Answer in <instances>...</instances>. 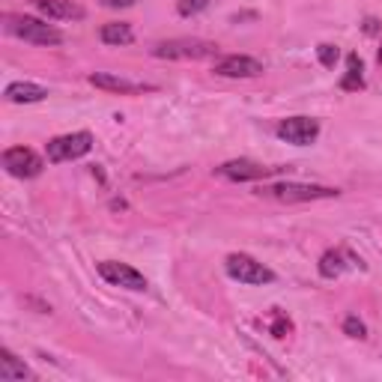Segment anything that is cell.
<instances>
[{"label": "cell", "mask_w": 382, "mask_h": 382, "mask_svg": "<svg viewBox=\"0 0 382 382\" xmlns=\"http://www.w3.org/2000/svg\"><path fill=\"white\" fill-rule=\"evenodd\" d=\"M4 27H6V33L18 36V39L30 42V45H60L63 42V33L57 27H51V24L39 21V18H30V16H16V12H9V16H4Z\"/></svg>", "instance_id": "1"}, {"label": "cell", "mask_w": 382, "mask_h": 382, "mask_svg": "<svg viewBox=\"0 0 382 382\" xmlns=\"http://www.w3.org/2000/svg\"><path fill=\"white\" fill-rule=\"evenodd\" d=\"M260 197H272L281 203H308V200H323V197H338V188L328 185H308V183H275V185H260Z\"/></svg>", "instance_id": "2"}, {"label": "cell", "mask_w": 382, "mask_h": 382, "mask_svg": "<svg viewBox=\"0 0 382 382\" xmlns=\"http://www.w3.org/2000/svg\"><path fill=\"white\" fill-rule=\"evenodd\" d=\"M224 269H227V275H230L233 281H239V284L263 287V284H272V281H275V272L269 269V266L257 263L254 257H248V254H230V257L224 260Z\"/></svg>", "instance_id": "3"}, {"label": "cell", "mask_w": 382, "mask_h": 382, "mask_svg": "<svg viewBox=\"0 0 382 382\" xmlns=\"http://www.w3.org/2000/svg\"><path fill=\"white\" fill-rule=\"evenodd\" d=\"M93 149V135L90 132H72V135H60V137H51L45 144V156L51 164H63V161H72V159H81Z\"/></svg>", "instance_id": "4"}, {"label": "cell", "mask_w": 382, "mask_h": 382, "mask_svg": "<svg viewBox=\"0 0 382 382\" xmlns=\"http://www.w3.org/2000/svg\"><path fill=\"white\" fill-rule=\"evenodd\" d=\"M152 54L161 60H200L215 54V45L203 39H171V42H159L152 48Z\"/></svg>", "instance_id": "5"}, {"label": "cell", "mask_w": 382, "mask_h": 382, "mask_svg": "<svg viewBox=\"0 0 382 382\" xmlns=\"http://www.w3.org/2000/svg\"><path fill=\"white\" fill-rule=\"evenodd\" d=\"M4 168L9 176H18V180H33V176L42 173V159L36 156L30 147H9L4 152Z\"/></svg>", "instance_id": "6"}, {"label": "cell", "mask_w": 382, "mask_h": 382, "mask_svg": "<svg viewBox=\"0 0 382 382\" xmlns=\"http://www.w3.org/2000/svg\"><path fill=\"white\" fill-rule=\"evenodd\" d=\"M275 132L281 141L287 144H296V147H308L320 137V123L314 117H287L275 125Z\"/></svg>", "instance_id": "7"}, {"label": "cell", "mask_w": 382, "mask_h": 382, "mask_svg": "<svg viewBox=\"0 0 382 382\" xmlns=\"http://www.w3.org/2000/svg\"><path fill=\"white\" fill-rule=\"evenodd\" d=\"M99 275L105 278L108 284H113V287H125V290H135V292H141V290H147V278L135 269V266H129V263H117V260H101L99 266Z\"/></svg>", "instance_id": "8"}, {"label": "cell", "mask_w": 382, "mask_h": 382, "mask_svg": "<svg viewBox=\"0 0 382 382\" xmlns=\"http://www.w3.org/2000/svg\"><path fill=\"white\" fill-rule=\"evenodd\" d=\"M281 168H263V164L251 161V159H236V161H224L215 168V173L233 183H254V180H266V176L278 173Z\"/></svg>", "instance_id": "9"}, {"label": "cell", "mask_w": 382, "mask_h": 382, "mask_svg": "<svg viewBox=\"0 0 382 382\" xmlns=\"http://www.w3.org/2000/svg\"><path fill=\"white\" fill-rule=\"evenodd\" d=\"M212 72L221 75V78H257V75H263V63L245 54H230L215 63Z\"/></svg>", "instance_id": "10"}, {"label": "cell", "mask_w": 382, "mask_h": 382, "mask_svg": "<svg viewBox=\"0 0 382 382\" xmlns=\"http://www.w3.org/2000/svg\"><path fill=\"white\" fill-rule=\"evenodd\" d=\"M87 81L99 90H108V93H120V96H135V93H147V90H156L152 84H135V81H125L120 75H111V72H93L87 75Z\"/></svg>", "instance_id": "11"}, {"label": "cell", "mask_w": 382, "mask_h": 382, "mask_svg": "<svg viewBox=\"0 0 382 382\" xmlns=\"http://www.w3.org/2000/svg\"><path fill=\"white\" fill-rule=\"evenodd\" d=\"M30 4L45 18H54V21H81L84 18V9L78 4H72V0H30Z\"/></svg>", "instance_id": "12"}, {"label": "cell", "mask_w": 382, "mask_h": 382, "mask_svg": "<svg viewBox=\"0 0 382 382\" xmlns=\"http://www.w3.org/2000/svg\"><path fill=\"white\" fill-rule=\"evenodd\" d=\"M6 101H16V105H30V101H42L48 96L45 87L39 84H30V81H16L6 87Z\"/></svg>", "instance_id": "13"}, {"label": "cell", "mask_w": 382, "mask_h": 382, "mask_svg": "<svg viewBox=\"0 0 382 382\" xmlns=\"http://www.w3.org/2000/svg\"><path fill=\"white\" fill-rule=\"evenodd\" d=\"M0 379L4 382H24V379H30V367L24 362H18L9 350H4L0 352Z\"/></svg>", "instance_id": "14"}, {"label": "cell", "mask_w": 382, "mask_h": 382, "mask_svg": "<svg viewBox=\"0 0 382 382\" xmlns=\"http://www.w3.org/2000/svg\"><path fill=\"white\" fill-rule=\"evenodd\" d=\"M99 39L105 45H129L135 39V30H132V24H125V21H111V24H101Z\"/></svg>", "instance_id": "15"}, {"label": "cell", "mask_w": 382, "mask_h": 382, "mask_svg": "<svg viewBox=\"0 0 382 382\" xmlns=\"http://www.w3.org/2000/svg\"><path fill=\"white\" fill-rule=\"evenodd\" d=\"M340 87H343V90H362V87H364L359 54H350V57H347V78L340 81Z\"/></svg>", "instance_id": "16"}, {"label": "cell", "mask_w": 382, "mask_h": 382, "mask_svg": "<svg viewBox=\"0 0 382 382\" xmlns=\"http://www.w3.org/2000/svg\"><path fill=\"white\" fill-rule=\"evenodd\" d=\"M343 269H347V263H343L340 251H326L320 257V275L323 278H338Z\"/></svg>", "instance_id": "17"}, {"label": "cell", "mask_w": 382, "mask_h": 382, "mask_svg": "<svg viewBox=\"0 0 382 382\" xmlns=\"http://www.w3.org/2000/svg\"><path fill=\"white\" fill-rule=\"evenodd\" d=\"M316 57H320V63H323L326 69H335V63H338V57H340V51H338V45L323 42L320 48H316Z\"/></svg>", "instance_id": "18"}, {"label": "cell", "mask_w": 382, "mask_h": 382, "mask_svg": "<svg viewBox=\"0 0 382 382\" xmlns=\"http://www.w3.org/2000/svg\"><path fill=\"white\" fill-rule=\"evenodd\" d=\"M209 6V0H176V9H180V16H197V12H203Z\"/></svg>", "instance_id": "19"}, {"label": "cell", "mask_w": 382, "mask_h": 382, "mask_svg": "<svg viewBox=\"0 0 382 382\" xmlns=\"http://www.w3.org/2000/svg\"><path fill=\"white\" fill-rule=\"evenodd\" d=\"M343 332H347L350 338H367V328H364V323L359 320V316H347V320H343Z\"/></svg>", "instance_id": "20"}, {"label": "cell", "mask_w": 382, "mask_h": 382, "mask_svg": "<svg viewBox=\"0 0 382 382\" xmlns=\"http://www.w3.org/2000/svg\"><path fill=\"white\" fill-rule=\"evenodd\" d=\"M287 332H290V320H284V316L278 314V320H275V326H272V335H275V338H284Z\"/></svg>", "instance_id": "21"}, {"label": "cell", "mask_w": 382, "mask_h": 382, "mask_svg": "<svg viewBox=\"0 0 382 382\" xmlns=\"http://www.w3.org/2000/svg\"><path fill=\"white\" fill-rule=\"evenodd\" d=\"M101 6H108V9H129V6H135L137 0H99Z\"/></svg>", "instance_id": "22"}, {"label": "cell", "mask_w": 382, "mask_h": 382, "mask_svg": "<svg viewBox=\"0 0 382 382\" xmlns=\"http://www.w3.org/2000/svg\"><path fill=\"white\" fill-rule=\"evenodd\" d=\"M379 63H382V51H379Z\"/></svg>", "instance_id": "23"}]
</instances>
